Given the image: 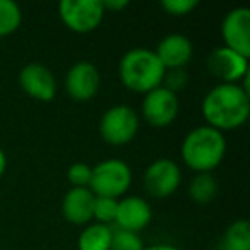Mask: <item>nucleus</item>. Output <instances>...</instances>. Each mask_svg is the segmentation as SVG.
I'll list each match as a JSON object with an SVG mask.
<instances>
[{
    "instance_id": "dca6fc26",
    "label": "nucleus",
    "mask_w": 250,
    "mask_h": 250,
    "mask_svg": "<svg viewBox=\"0 0 250 250\" xmlns=\"http://www.w3.org/2000/svg\"><path fill=\"white\" fill-rule=\"evenodd\" d=\"M113 228L100 223H89L77 238L79 250H110Z\"/></svg>"
},
{
    "instance_id": "423d86ee",
    "label": "nucleus",
    "mask_w": 250,
    "mask_h": 250,
    "mask_svg": "<svg viewBox=\"0 0 250 250\" xmlns=\"http://www.w3.org/2000/svg\"><path fill=\"white\" fill-rule=\"evenodd\" d=\"M101 0H62L59 16L67 29L77 35H87L100 28L104 19Z\"/></svg>"
},
{
    "instance_id": "9d476101",
    "label": "nucleus",
    "mask_w": 250,
    "mask_h": 250,
    "mask_svg": "<svg viewBox=\"0 0 250 250\" xmlns=\"http://www.w3.org/2000/svg\"><path fill=\"white\" fill-rule=\"evenodd\" d=\"M65 91L74 101H91L101 87V74L93 62L81 60L65 74Z\"/></svg>"
},
{
    "instance_id": "393cba45",
    "label": "nucleus",
    "mask_w": 250,
    "mask_h": 250,
    "mask_svg": "<svg viewBox=\"0 0 250 250\" xmlns=\"http://www.w3.org/2000/svg\"><path fill=\"white\" fill-rule=\"evenodd\" d=\"M104 12H120L122 9L129 7L127 0H101Z\"/></svg>"
},
{
    "instance_id": "5701e85b",
    "label": "nucleus",
    "mask_w": 250,
    "mask_h": 250,
    "mask_svg": "<svg viewBox=\"0 0 250 250\" xmlns=\"http://www.w3.org/2000/svg\"><path fill=\"white\" fill-rule=\"evenodd\" d=\"M187 83H188V74L185 69H167L165 70L161 86L165 89L171 91L173 94H178L182 89L187 87Z\"/></svg>"
},
{
    "instance_id": "aec40b11",
    "label": "nucleus",
    "mask_w": 250,
    "mask_h": 250,
    "mask_svg": "<svg viewBox=\"0 0 250 250\" xmlns=\"http://www.w3.org/2000/svg\"><path fill=\"white\" fill-rule=\"evenodd\" d=\"M144 242L139 233L127 231V229L115 228L111 235V247L110 250H143Z\"/></svg>"
},
{
    "instance_id": "7ed1b4c3",
    "label": "nucleus",
    "mask_w": 250,
    "mask_h": 250,
    "mask_svg": "<svg viewBox=\"0 0 250 250\" xmlns=\"http://www.w3.org/2000/svg\"><path fill=\"white\" fill-rule=\"evenodd\" d=\"M165 67L154 50L132 48L125 52L118 62V77L125 89L137 94H147L163 83Z\"/></svg>"
},
{
    "instance_id": "f3484780",
    "label": "nucleus",
    "mask_w": 250,
    "mask_h": 250,
    "mask_svg": "<svg viewBox=\"0 0 250 250\" xmlns=\"http://www.w3.org/2000/svg\"><path fill=\"white\" fill-rule=\"evenodd\" d=\"M221 250H250V225L247 219H236L226 228Z\"/></svg>"
},
{
    "instance_id": "412c9836",
    "label": "nucleus",
    "mask_w": 250,
    "mask_h": 250,
    "mask_svg": "<svg viewBox=\"0 0 250 250\" xmlns=\"http://www.w3.org/2000/svg\"><path fill=\"white\" fill-rule=\"evenodd\" d=\"M117 199L110 197H96L94 199V208H93V219L94 223L110 226L115 223V216H117Z\"/></svg>"
},
{
    "instance_id": "a211bd4d",
    "label": "nucleus",
    "mask_w": 250,
    "mask_h": 250,
    "mask_svg": "<svg viewBox=\"0 0 250 250\" xmlns=\"http://www.w3.org/2000/svg\"><path fill=\"white\" fill-rule=\"evenodd\" d=\"M218 194V182L212 173H195L188 184V197L197 204H209Z\"/></svg>"
},
{
    "instance_id": "9b49d317",
    "label": "nucleus",
    "mask_w": 250,
    "mask_h": 250,
    "mask_svg": "<svg viewBox=\"0 0 250 250\" xmlns=\"http://www.w3.org/2000/svg\"><path fill=\"white\" fill-rule=\"evenodd\" d=\"M19 86L29 98L48 103L57 94V79L46 65L40 62L26 63L19 72Z\"/></svg>"
},
{
    "instance_id": "ddd939ff",
    "label": "nucleus",
    "mask_w": 250,
    "mask_h": 250,
    "mask_svg": "<svg viewBox=\"0 0 250 250\" xmlns=\"http://www.w3.org/2000/svg\"><path fill=\"white\" fill-rule=\"evenodd\" d=\"M151 219H153V209L144 197L127 195V197L118 199L117 216H115L117 228L139 233L149 226Z\"/></svg>"
},
{
    "instance_id": "bb28decb",
    "label": "nucleus",
    "mask_w": 250,
    "mask_h": 250,
    "mask_svg": "<svg viewBox=\"0 0 250 250\" xmlns=\"http://www.w3.org/2000/svg\"><path fill=\"white\" fill-rule=\"evenodd\" d=\"M5 170H7V156H5V151L0 147V178L4 177Z\"/></svg>"
},
{
    "instance_id": "b1692460",
    "label": "nucleus",
    "mask_w": 250,
    "mask_h": 250,
    "mask_svg": "<svg viewBox=\"0 0 250 250\" xmlns=\"http://www.w3.org/2000/svg\"><path fill=\"white\" fill-rule=\"evenodd\" d=\"M197 0H163L161 2V9L173 18H182V16L190 14L194 9H197Z\"/></svg>"
},
{
    "instance_id": "f257e3e1",
    "label": "nucleus",
    "mask_w": 250,
    "mask_h": 250,
    "mask_svg": "<svg viewBox=\"0 0 250 250\" xmlns=\"http://www.w3.org/2000/svg\"><path fill=\"white\" fill-rule=\"evenodd\" d=\"M208 127L225 134L240 129L250 117V93L242 84H216L206 93L201 104Z\"/></svg>"
},
{
    "instance_id": "4468645a",
    "label": "nucleus",
    "mask_w": 250,
    "mask_h": 250,
    "mask_svg": "<svg viewBox=\"0 0 250 250\" xmlns=\"http://www.w3.org/2000/svg\"><path fill=\"white\" fill-rule=\"evenodd\" d=\"M154 53L165 69H185V65L190 62L194 55V46L185 35L171 33L158 43Z\"/></svg>"
},
{
    "instance_id": "4be33fe9",
    "label": "nucleus",
    "mask_w": 250,
    "mask_h": 250,
    "mask_svg": "<svg viewBox=\"0 0 250 250\" xmlns=\"http://www.w3.org/2000/svg\"><path fill=\"white\" fill-rule=\"evenodd\" d=\"M93 167L87 163H74L67 170V180L74 188H89Z\"/></svg>"
},
{
    "instance_id": "2eb2a0df",
    "label": "nucleus",
    "mask_w": 250,
    "mask_h": 250,
    "mask_svg": "<svg viewBox=\"0 0 250 250\" xmlns=\"http://www.w3.org/2000/svg\"><path fill=\"white\" fill-rule=\"evenodd\" d=\"M96 195L89 188L70 187L62 201V214L65 221L77 226H86L93 221V208Z\"/></svg>"
},
{
    "instance_id": "39448f33",
    "label": "nucleus",
    "mask_w": 250,
    "mask_h": 250,
    "mask_svg": "<svg viewBox=\"0 0 250 250\" xmlns=\"http://www.w3.org/2000/svg\"><path fill=\"white\" fill-rule=\"evenodd\" d=\"M139 113L129 104L110 106L100 120V134L111 146H125L134 141L139 132Z\"/></svg>"
},
{
    "instance_id": "0eeeda50",
    "label": "nucleus",
    "mask_w": 250,
    "mask_h": 250,
    "mask_svg": "<svg viewBox=\"0 0 250 250\" xmlns=\"http://www.w3.org/2000/svg\"><path fill=\"white\" fill-rule=\"evenodd\" d=\"M180 111V100L178 94L165 89L163 86L149 91L144 94L143 104H141V115L143 118L156 129H165L175 122Z\"/></svg>"
},
{
    "instance_id": "6e6552de",
    "label": "nucleus",
    "mask_w": 250,
    "mask_h": 250,
    "mask_svg": "<svg viewBox=\"0 0 250 250\" xmlns=\"http://www.w3.org/2000/svg\"><path fill=\"white\" fill-rule=\"evenodd\" d=\"M182 184V170L173 160L160 158L144 171V188L154 199L171 197Z\"/></svg>"
},
{
    "instance_id": "1a4fd4ad",
    "label": "nucleus",
    "mask_w": 250,
    "mask_h": 250,
    "mask_svg": "<svg viewBox=\"0 0 250 250\" xmlns=\"http://www.w3.org/2000/svg\"><path fill=\"white\" fill-rule=\"evenodd\" d=\"M206 63L209 72L221 84H242L249 79V59L225 45L212 50Z\"/></svg>"
},
{
    "instance_id": "f03ea898",
    "label": "nucleus",
    "mask_w": 250,
    "mask_h": 250,
    "mask_svg": "<svg viewBox=\"0 0 250 250\" xmlns=\"http://www.w3.org/2000/svg\"><path fill=\"white\" fill-rule=\"evenodd\" d=\"M226 151L225 134L208 125H199L184 137L180 156L185 167L195 173H212L223 163Z\"/></svg>"
},
{
    "instance_id": "f8f14e48",
    "label": "nucleus",
    "mask_w": 250,
    "mask_h": 250,
    "mask_svg": "<svg viewBox=\"0 0 250 250\" xmlns=\"http://www.w3.org/2000/svg\"><path fill=\"white\" fill-rule=\"evenodd\" d=\"M221 36L225 46L240 55L250 57V9L235 7L225 16L221 22Z\"/></svg>"
},
{
    "instance_id": "6ab92c4d",
    "label": "nucleus",
    "mask_w": 250,
    "mask_h": 250,
    "mask_svg": "<svg viewBox=\"0 0 250 250\" xmlns=\"http://www.w3.org/2000/svg\"><path fill=\"white\" fill-rule=\"evenodd\" d=\"M22 11L12 0H0V38L11 36L21 28Z\"/></svg>"
},
{
    "instance_id": "20e7f679",
    "label": "nucleus",
    "mask_w": 250,
    "mask_h": 250,
    "mask_svg": "<svg viewBox=\"0 0 250 250\" xmlns=\"http://www.w3.org/2000/svg\"><path fill=\"white\" fill-rule=\"evenodd\" d=\"M132 170L124 160L108 158L93 167L89 190L96 197L122 199L132 185Z\"/></svg>"
},
{
    "instance_id": "a878e982",
    "label": "nucleus",
    "mask_w": 250,
    "mask_h": 250,
    "mask_svg": "<svg viewBox=\"0 0 250 250\" xmlns=\"http://www.w3.org/2000/svg\"><path fill=\"white\" fill-rule=\"evenodd\" d=\"M143 250H182L175 245H170V243H154V245L144 247Z\"/></svg>"
}]
</instances>
